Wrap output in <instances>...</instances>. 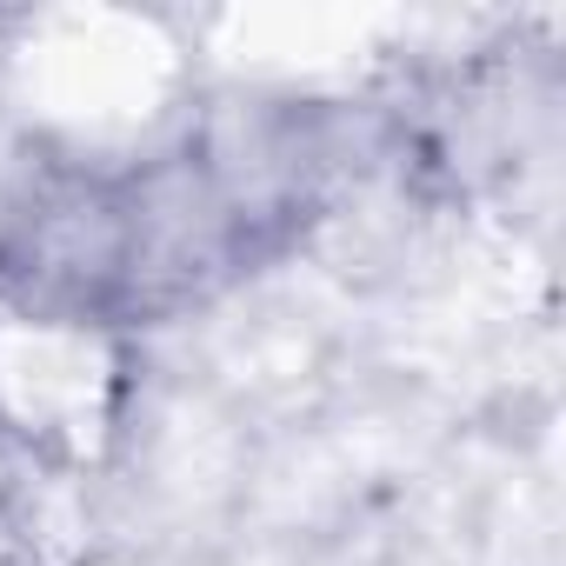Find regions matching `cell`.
I'll return each mask as SVG.
<instances>
[{
  "label": "cell",
  "mask_w": 566,
  "mask_h": 566,
  "mask_svg": "<svg viewBox=\"0 0 566 566\" xmlns=\"http://www.w3.org/2000/svg\"><path fill=\"white\" fill-rule=\"evenodd\" d=\"M321 160L294 127L207 134L160 160H48L0 207V307L34 327H154L287 240Z\"/></svg>",
  "instance_id": "cell-1"
},
{
  "label": "cell",
  "mask_w": 566,
  "mask_h": 566,
  "mask_svg": "<svg viewBox=\"0 0 566 566\" xmlns=\"http://www.w3.org/2000/svg\"><path fill=\"white\" fill-rule=\"evenodd\" d=\"M34 500H41V473H34V447L14 433V420H0V559H8L21 539H28V520H34Z\"/></svg>",
  "instance_id": "cell-2"
}]
</instances>
